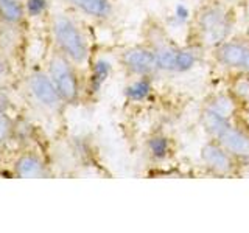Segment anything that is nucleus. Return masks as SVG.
<instances>
[{"label":"nucleus","mask_w":249,"mask_h":233,"mask_svg":"<svg viewBox=\"0 0 249 233\" xmlns=\"http://www.w3.org/2000/svg\"><path fill=\"white\" fill-rule=\"evenodd\" d=\"M31 89H33L35 95L42 101L47 106H54L59 100L58 89L53 87L50 80L44 75H36L31 81Z\"/></svg>","instance_id":"obj_6"},{"label":"nucleus","mask_w":249,"mask_h":233,"mask_svg":"<svg viewBox=\"0 0 249 233\" xmlns=\"http://www.w3.org/2000/svg\"><path fill=\"white\" fill-rule=\"evenodd\" d=\"M199 27L207 44H221L229 33V23L220 8H209L199 16Z\"/></svg>","instance_id":"obj_2"},{"label":"nucleus","mask_w":249,"mask_h":233,"mask_svg":"<svg viewBox=\"0 0 249 233\" xmlns=\"http://www.w3.org/2000/svg\"><path fill=\"white\" fill-rule=\"evenodd\" d=\"M201 157L210 168H213L215 171L220 173H226L231 169V160L228 155L224 154L223 150H220L215 145H206L201 151Z\"/></svg>","instance_id":"obj_7"},{"label":"nucleus","mask_w":249,"mask_h":233,"mask_svg":"<svg viewBox=\"0 0 249 233\" xmlns=\"http://www.w3.org/2000/svg\"><path fill=\"white\" fill-rule=\"evenodd\" d=\"M150 150H151L154 157H158V159L165 157V154L168 151V142H167V138H163V137H156V138H153L151 142H150Z\"/></svg>","instance_id":"obj_16"},{"label":"nucleus","mask_w":249,"mask_h":233,"mask_svg":"<svg viewBox=\"0 0 249 233\" xmlns=\"http://www.w3.org/2000/svg\"><path fill=\"white\" fill-rule=\"evenodd\" d=\"M54 34H56L61 49L73 61L81 62L86 59L88 49H86L84 39L78 28L67 17H62V16L56 17V20H54Z\"/></svg>","instance_id":"obj_1"},{"label":"nucleus","mask_w":249,"mask_h":233,"mask_svg":"<svg viewBox=\"0 0 249 233\" xmlns=\"http://www.w3.org/2000/svg\"><path fill=\"white\" fill-rule=\"evenodd\" d=\"M0 14L8 22H16L20 19L22 8L14 0H0Z\"/></svg>","instance_id":"obj_12"},{"label":"nucleus","mask_w":249,"mask_h":233,"mask_svg":"<svg viewBox=\"0 0 249 233\" xmlns=\"http://www.w3.org/2000/svg\"><path fill=\"white\" fill-rule=\"evenodd\" d=\"M154 54H156V64H158L159 68L176 70V56H178L176 50H173L168 45H163L156 50Z\"/></svg>","instance_id":"obj_11"},{"label":"nucleus","mask_w":249,"mask_h":233,"mask_svg":"<svg viewBox=\"0 0 249 233\" xmlns=\"http://www.w3.org/2000/svg\"><path fill=\"white\" fill-rule=\"evenodd\" d=\"M248 34H249V30H248Z\"/></svg>","instance_id":"obj_24"},{"label":"nucleus","mask_w":249,"mask_h":233,"mask_svg":"<svg viewBox=\"0 0 249 233\" xmlns=\"http://www.w3.org/2000/svg\"><path fill=\"white\" fill-rule=\"evenodd\" d=\"M176 17L179 20H185L187 17H189V10H187L184 5H178L176 6Z\"/></svg>","instance_id":"obj_20"},{"label":"nucleus","mask_w":249,"mask_h":233,"mask_svg":"<svg viewBox=\"0 0 249 233\" xmlns=\"http://www.w3.org/2000/svg\"><path fill=\"white\" fill-rule=\"evenodd\" d=\"M50 72L59 95L66 100H73L76 97V80L67 62L61 58L53 59Z\"/></svg>","instance_id":"obj_3"},{"label":"nucleus","mask_w":249,"mask_h":233,"mask_svg":"<svg viewBox=\"0 0 249 233\" xmlns=\"http://www.w3.org/2000/svg\"><path fill=\"white\" fill-rule=\"evenodd\" d=\"M45 0H28V11L31 16H37L44 11Z\"/></svg>","instance_id":"obj_18"},{"label":"nucleus","mask_w":249,"mask_h":233,"mask_svg":"<svg viewBox=\"0 0 249 233\" xmlns=\"http://www.w3.org/2000/svg\"><path fill=\"white\" fill-rule=\"evenodd\" d=\"M78 8H81L84 13L97 16V17H103L107 16L111 11V6H109L107 0H69Z\"/></svg>","instance_id":"obj_10"},{"label":"nucleus","mask_w":249,"mask_h":233,"mask_svg":"<svg viewBox=\"0 0 249 233\" xmlns=\"http://www.w3.org/2000/svg\"><path fill=\"white\" fill-rule=\"evenodd\" d=\"M246 47L240 44H223L216 51V58L224 66L229 67H240L241 59H243Z\"/></svg>","instance_id":"obj_8"},{"label":"nucleus","mask_w":249,"mask_h":233,"mask_svg":"<svg viewBox=\"0 0 249 233\" xmlns=\"http://www.w3.org/2000/svg\"><path fill=\"white\" fill-rule=\"evenodd\" d=\"M151 90V84L148 80H140L136 84L129 85L126 89V97L134 100V101H140L143 100L145 97H148V93Z\"/></svg>","instance_id":"obj_14"},{"label":"nucleus","mask_w":249,"mask_h":233,"mask_svg":"<svg viewBox=\"0 0 249 233\" xmlns=\"http://www.w3.org/2000/svg\"><path fill=\"white\" fill-rule=\"evenodd\" d=\"M41 173V165L33 157H23L18 163V174L20 177H33Z\"/></svg>","instance_id":"obj_13"},{"label":"nucleus","mask_w":249,"mask_h":233,"mask_svg":"<svg viewBox=\"0 0 249 233\" xmlns=\"http://www.w3.org/2000/svg\"><path fill=\"white\" fill-rule=\"evenodd\" d=\"M3 72V66H2V62H0V73Z\"/></svg>","instance_id":"obj_22"},{"label":"nucleus","mask_w":249,"mask_h":233,"mask_svg":"<svg viewBox=\"0 0 249 233\" xmlns=\"http://www.w3.org/2000/svg\"><path fill=\"white\" fill-rule=\"evenodd\" d=\"M109 64L106 61H98L95 70H93V76H92V89L93 92H97L100 89V85L103 84V81L107 78L109 75Z\"/></svg>","instance_id":"obj_15"},{"label":"nucleus","mask_w":249,"mask_h":233,"mask_svg":"<svg viewBox=\"0 0 249 233\" xmlns=\"http://www.w3.org/2000/svg\"><path fill=\"white\" fill-rule=\"evenodd\" d=\"M248 14H249V6H248Z\"/></svg>","instance_id":"obj_23"},{"label":"nucleus","mask_w":249,"mask_h":233,"mask_svg":"<svg viewBox=\"0 0 249 233\" xmlns=\"http://www.w3.org/2000/svg\"><path fill=\"white\" fill-rule=\"evenodd\" d=\"M202 123H204L206 129L215 137L220 135L221 132L229 126V123L223 116V114L215 111V109H209V111L202 114Z\"/></svg>","instance_id":"obj_9"},{"label":"nucleus","mask_w":249,"mask_h":233,"mask_svg":"<svg viewBox=\"0 0 249 233\" xmlns=\"http://www.w3.org/2000/svg\"><path fill=\"white\" fill-rule=\"evenodd\" d=\"M193 64H195V56L192 51H178L176 70H179V72H185V70H190Z\"/></svg>","instance_id":"obj_17"},{"label":"nucleus","mask_w":249,"mask_h":233,"mask_svg":"<svg viewBox=\"0 0 249 233\" xmlns=\"http://www.w3.org/2000/svg\"><path fill=\"white\" fill-rule=\"evenodd\" d=\"M6 134H8V121L5 116L0 114V142L6 137Z\"/></svg>","instance_id":"obj_19"},{"label":"nucleus","mask_w":249,"mask_h":233,"mask_svg":"<svg viewBox=\"0 0 249 233\" xmlns=\"http://www.w3.org/2000/svg\"><path fill=\"white\" fill-rule=\"evenodd\" d=\"M218 138H220L221 145L226 150H229L237 155H241V157H249V138L243 132L233 129L231 124L218 135Z\"/></svg>","instance_id":"obj_5"},{"label":"nucleus","mask_w":249,"mask_h":233,"mask_svg":"<svg viewBox=\"0 0 249 233\" xmlns=\"http://www.w3.org/2000/svg\"><path fill=\"white\" fill-rule=\"evenodd\" d=\"M124 62L134 73L146 75L153 72L156 64V54L145 49H134L124 53Z\"/></svg>","instance_id":"obj_4"},{"label":"nucleus","mask_w":249,"mask_h":233,"mask_svg":"<svg viewBox=\"0 0 249 233\" xmlns=\"http://www.w3.org/2000/svg\"><path fill=\"white\" fill-rule=\"evenodd\" d=\"M240 67L246 68L248 73H249V49H248V47H246V50H245V54H243V59H241Z\"/></svg>","instance_id":"obj_21"}]
</instances>
